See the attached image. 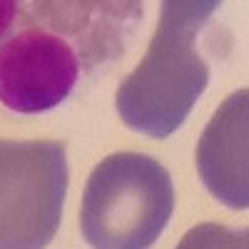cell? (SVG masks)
<instances>
[{"label": "cell", "instance_id": "5b68a950", "mask_svg": "<svg viewBox=\"0 0 249 249\" xmlns=\"http://www.w3.org/2000/svg\"><path fill=\"white\" fill-rule=\"evenodd\" d=\"M247 90L230 95L197 142V172L212 197L232 210L249 207V102Z\"/></svg>", "mask_w": 249, "mask_h": 249}, {"label": "cell", "instance_id": "7a4b0ae2", "mask_svg": "<svg viewBox=\"0 0 249 249\" xmlns=\"http://www.w3.org/2000/svg\"><path fill=\"white\" fill-rule=\"evenodd\" d=\"M175 212L172 177L140 152L105 157L90 172L80 207L82 237L102 249H144L155 244Z\"/></svg>", "mask_w": 249, "mask_h": 249}, {"label": "cell", "instance_id": "8992f818", "mask_svg": "<svg viewBox=\"0 0 249 249\" xmlns=\"http://www.w3.org/2000/svg\"><path fill=\"white\" fill-rule=\"evenodd\" d=\"M15 13H18V0H0V40L13 28Z\"/></svg>", "mask_w": 249, "mask_h": 249}, {"label": "cell", "instance_id": "3957f363", "mask_svg": "<svg viewBox=\"0 0 249 249\" xmlns=\"http://www.w3.org/2000/svg\"><path fill=\"white\" fill-rule=\"evenodd\" d=\"M65 195V144L0 140V249L50 244L62 219Z\"/></svg>", "mask_w": 249, "mask_h": 249}, {"label": "cell", "instance_id": "6da1fadb", "mask_svg": "<svg viewBox=\"0 0 249 249\" xmlns=\"http://www.w3.org/2000/svg\"><path fill=\"white\" fill-rule=\"evenodd\" d=\"M219 5L222 0H162L152 43L115 95L117 115L130 130L164 140L192 112L210 82L195 43Z\"/></svg>", "mask_w": 249, "mask_h": 249}, {"label": "cell", "instance_id": "277c9868", "mask_svg": "<svg viewBox=\"0 0 249 249\" xmlns=\"http://www.w3.org/2000/svg\"><path fill=\"white\" fill-rule=\"evenodd\" d=\"M80 80V57L65 37L28 28L0 43V105L40 115L65 102Z\"/></svg>", "mask_w": 249, "mask_h": 249}]
</instances>
